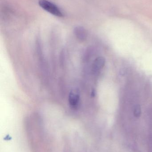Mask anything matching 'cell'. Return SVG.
Here are the masks:
<instances>
[{
  "mask_svg": "<svg viewBox=\"0 0 152 152\" xmlns=\"http://www.w3.org/2000/svg\"><path fill=\"white\" fill-rule=\"evenodd\" d=\"M69 103L70 107L74 109L78 108L80 102V97L79 95L74 92H70L69 95Z\"/></svg>",
  "mask_w": 152,
  "mask_h": 152,
  "instance_id": "obj_4",
  "label": "cell"
},
{
  "mask_svg": "<svg viewBox=\"0 0 152 152\" xmlns=\"http://www.w3.org/2000/svg\"><path fill=\"white\" fill-rule=\"evenodd\" d=\"M27 138L33 151L37 152L43 141L44 130L43 121L37 115L28 118L26 120Z\"/></svg>",
  "mask_w": 152,
  "mask_h": 152,
  "instance_id": "obj_1",
  "label": "cell"
},
{
  "mask_svg": "<svg viewBox=\"0 0 152 152\" xmlns=\"http://www.w3.org/2000/svg\"><path fill=\"white\" fill-rule=\"evenodd\" d=\"M105 60L102 57L96 58L92 65V71L94 74L99 73L105 65Z\"/></svg>",
  "mask_w": 152,
  "mask_h": 152,
  "instance_id": "obj_3",
  "label": "cell"
},
{
  "mask_svg": "<svg viewBox=\"0 0 152 152\" xmlns=\"http://www.w3.org/2000/svg\"><path fill=\"white\" fill-rule=\"evenodd\" d=\"M38 3L41 8L52 15L56 17H63V13L60 9L53 3L47 0H40Z\"/></svg>",
  "mask_w": 152,
  "mask_h": 152,
  "instance_id": "obj_2",
  "label": "cell"
},
{
  "mask_svg": "<svg viewBox=\"0 0 152 152\" xmlns=\"http://www.w3.org/2000/svg\"><path fill=\"white\" fill-rule=\"evenodd\" d=\"M141 106L139 104H136L134 106V108H133V113H134V115L135 117H140V115L141 114Z\"/></svg>",
  "mask_w": 152,
  "mask_h": 152,
  "instance_id": "obj_6",
  "label": "cell"
},
{
  "mask_svg": "<svg viewBox=\"0 0 152 152\" xmlns=\"http://www.w3.org/2000/svg\"><path fill=\"white\" fill-rule=\"evenodd\" d=\"M74 33L76 37L80 41H85L87 37V33L84 28L82 27H76L74 28Z\"/></svg>",
  "mask_w": 152,
  "mask_h": 152,
  "instance_id": "obj_5",
  "label": "cell"
}]
</instances>
